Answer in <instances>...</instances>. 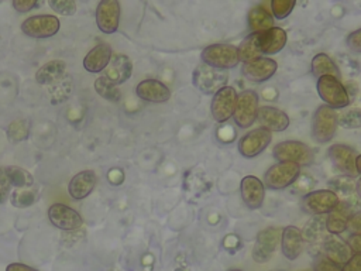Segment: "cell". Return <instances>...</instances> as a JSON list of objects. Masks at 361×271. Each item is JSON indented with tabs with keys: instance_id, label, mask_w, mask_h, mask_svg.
I'll return each mask as SVG.
<instances>
[{
	"instance_id": "obj_1",
	"label": "cell",
	"mask_w": 361,
	"mask_h": 271,
	"mask_svg": "<svg viewBox=\"0 0 361 271\" xmlns=\"http://www.w3.org/2000/svg\"><path fill=\"white\" fill-rule=\"evenodd\" d=\"M202 62L219 71L235 68L240 62L237 47L231 44H212L202 51Z\"/></svg>"
},
{
	"instance_id": "obj_2",
	"label": "cell",
	"mask_w": 361,
	"mask_h": 271,
	"mask_svg": "<svg viewBox=\"0 0 361 271\" xmlns=\"http://www.w3.org/2000/svg\"><path fill=\"white\" fill-rule=\"evenodd\" d=\"M337 112L326 104L319 106L312 119V137L316 143H329L337 131Z\"/></svg>"
},
{
	"instance_id": "obj_3",
	"label": "cell",
	"mask_w": 361,
	"mask_h": 271,
	"mask_svg": "<svg viewBox=\"0 0 361 271\" xmlns=\"http://www.w3.org/2000/svg\"><path fill=\"white\" fill-rule=\"evenodd\" d=\"M228 75L226 71L214 69L209 65H204L203 62L199 64L192 75V82L197 90H200L204 95H214L221 88L227 86Z\"/></svg>"
},
{
	"instance_id": "obj_4",
	"label": "cell",
	"mask_w": 361,
	"mask_h": 271,
	"mask_svg": "<svg viewBox=\"0 0 361 271\" xmlns=\"http://www.w3.org/2000/svg\"><path fill=\"white\" fill-rule=\"evenodd\" d=\"M317 93L320 99L326 103V106L331 109H344L350 104V97L347 95L345 86L333 76H322L317 79L316 85Z\"/></svg>"
},
{
	"instance_id": "obj_5",
	"label": "cell",
	"mask_w": 361,
	"mask_h": 271,
	"mask_svg": "<svg viewBox=\"0 0 361 271\" xmlns=\"http://www.w3.org/2000/svg\"><path fill=\"white\" fill-rule=\"evenodd\" d=\"M278 162H293L298 165H309L313 161V152L310 147L300 141L289 140L278 143L272 151Z\"/></svg>"
},
{
	"instance_id": "obj_6",
	"label": "cell",
	"mask_w": 361,
	"mask_h": 271,
	"mask_svg": "<svg viewBox=\"0 0 361 271\" xmlns=\"http://www.w3.org/2000/svg\"><path fill=\"white\" fill-rule=\"evenodd\" d=\"M300 175V165L293 162H276L264 174L265 186L269 189H285Z\"/></svg>"
},
{
	"instance_id": "obj_7",
	"label": "cell",
	"mask_w": 361,
	"mask_h": 271,
	"mask_svg": "<svg viewBox=\"0 0 361 271\" xmlns=\"http://www.w3.org/2000/svg\"><path fill=\"white\" fill-rule=\"evenodd\" d=\"M258 113V95L252 89L243 90L237 95V103L234 109V121L241 128H248L257 120Z\"/></svg>"
},
{
	"instance_id": "obj_8",
	"label": "cell",
	"mask_w": 361,
	"mask_h": 271,
	"mask_svg": "<svg viewBox=\"0 0 361 271\" xmlns=\"http://www.w3.org/2000/svg\"><path fill=\"white\" fill-rule=\"evenodd\" d=\"M327 154H329L331 165L341 175L348 176V178H354L358 175L357 167H355L358 154L354 148H351L350 145H344V144H333L331 147H329Z\"/></svg>"
},
{
	"instance_id": "obj_9",
	"label": "cell",
	"mask_w": 361,
	"mask_h": 271,
	"mask_svg": "<svg viewBox=\"0 0 361 271\" xmlns=\"http://www.w3.org/2000/svg\"><path fill=\"white\" fill-rule=\"evenodd\" d=\"M21 31L32 38H48L59 31V20L49 14L32 16L23 21Z\"/></svg>"
},
{
	"instance_id": "obj_10",
	"label": "cell",
	"mask_w": 361,
	"mask_h": 271,
	"mask_svg": "<svg viewBox=\"0 0 361 271\" xmlns=\"http://www.w3.org/2000/svg\"><path fill=\"white\" fill-rule=\"evenodd\" d=\"M237 103V92L233 86H224L213 95L210 112L217 123L227 121L233 114Z\"/></svg>"
},
{
	"instance_id": "obj_11",
	"label": "cell",
	"mask_w": 361,
	"mask_h": 271,
	"mask_svg": "<svg viewBox=\"0 0 361 271\" xmlns=\"http://www.w3.org/2000/svg\"><path fill=\"white\" fill-rule=\"evenodd\" d=\"M281 233L282 230L278 227H268L261 230L257 234V240L252 248V258L254 261L262 264L269 261L274 255L278 244L281 243Z\"/></svg>"
},
{
	"instance_id": "obj_12",
	"label": "cell",
	"mask_w": 361,
	"mask_h": 271,
	"mask_svg": "<svg viewBox=\"0 0 361 271\" xmlns=\"http://www.w3.org/2000/svg\"><path fill=\"white\" fill-rule=\"evenodd\" d=\"M272 134L264 127H258L247 133L238 140V152L244 158H254L259 155L271 143Z\"/></svg>"
},
{
	"instance_id": "obj_13",
	"label": "cell",
	"mask_w": 361,
	"mask_h": 271,
	"mask_svg": "<svg viewBox=\"0 0 361 271\" xmlns=\"http://www.w3.org/2000/svg\"><path fill=\"white\" fill-rule=\"evenodd\" d=\"M338 202V196L331 189H317L303 198V207L313 215H329Z\"/></svg>"
},
{
	"instance_id": "obj_14",
	"label": "cell",
	"mask_w": 361,
	"mask_h": 271,
	"mask_svg": "<svg viewBox=\"0 0 361 271\" xmlns=\"http://www.w3.org/2000/svg\"><path fill=\"white\" fill-rule=\"evenodd\" d=\"M120 4L117 0H102L96 8V23L102 32L113 34L118 28Z\"/></svg>"
},
{
	"instance_id": "obj_15",
	"label": "cell",
	"mask_w": 361,
	"mask_h": 271,
	"mask_svg": "<svg viewBox=\"0 0 361 271\" xmlns=\"http://www.w3.org/2000/svg\"><path fill=\"white\" fill-rule=\"evenodd\" d=\"M276 69H278L276 61L262 56V58L254 59L251 62L243 64L241 73L250 82L261 83V82H265V80L271 79L275 75Z\"/></svg>"
},
{
	"instance_id": "obj_16",
	"label": "cell",
	"mask_w": 361,
	"mask_h": 271,
	"mask_svg": "<svg viewBox=\"0 0 361 271\" xmlns=\"http://www.w3.org/2000/svg\"><path fill=\"white\" fill-rule=\"evenodd\" d=\"M48 217L54 226L62 230H76L83 223L80 215L75 209L62 203H54L48 209Z\"/></svg>"
},
{
	"instance_id": "obj_17",
	"label": "cell",
	"mask_w": 361,
	"mask_h": 271,
	"mask_svg": "<svg viewBox=\"0 0 361 271\" xmlns=\"http://www.w3.org/2000/svg\"><path fill=\"white\" fill-rule=\"evenodd\" d=\"M240 192L247 207L259 209L262 206L265 199V188L262 181H259L257 176H244L240 183Z\"/></svg>"
},
{
	"instance_id": "obj_18",
	"label": "cell",
	"mask_w": 361,
	"mask_h": 271,
	"mask_svg": "<svg viewBox=\"0 0 361 271\" xmlns=\"http://www.w3.org/2000/svg\"><path fill=\"white\" fill-rule=\"evenodd\" d=\"M135 93L140 99L151 103H164L171 97V90L168 86L157 79L141 80L135 88Z\"/></svg>"
},
{
	"instance_id": "obj_19",
	"label": "cell",
	"mask_w": 361,
	"mask_h": 271,
	"mask_svg": "<svg viewBox=\"0 0 361 271\" xmlns=\"http://www.w3.org/2000/svg\"><path fill=\"white\" fill-rule=\"evenodd\" d=\"M257 120L261 127L268 131H283L289 127V117L285 112L274 107V106H261L258 107Z\"/></svg>"
},
{
	"instance_id": "obj_20",
	"label": "cell",
	"mask_w": 361,
	"mask_h": 271,
	"mask_svg": "<svg viewBox=\"0 0 361 271\" xmlns=\"http://www.w3.org/2000/svg\"><path fill=\"white\" fill-rule=\"evenodd\" d=\"M323 251H324V257L337 265H344L353 255V251L347 244V241L341 240L336 234H329L324 237Z\"/></svg>"
},
{
	"instance_id": "obj_21",
	"label": "cell",
	"mask_w": 361,
	"mask_h": 271,
	"mask_svg": "<svg viewBox=\"0 0 361 271\" xmlns=\"http://www.w3.org/2000/svg\"><path fill=\"white\" fill-rule=\"evenodd\" d=\"M353 205L348 202H338V205L327 215L326 219V229L330 234H341L347 230L348 220L353 216Z\"/></svg>"
},
{
	"instance_id": "obj_22",
	"label": "cell",
	"mask_w": 361,
	"mask_h": 271,
	"mask_svg": "<svg viewBox=\"0 0 361 271\" xmlns=\"http://www.w3.org/2000/svg\"><path fill=\"white\" fill-rule=\"evenodd\" d=\"M288 35L279 27H272L267 31L258 32V47L262 55H272L279 52L286 45Z\"/></svg>"
},
{
	"instance_id": "obj_23",
	"label": "cell",
	"mask_w": 361,
	"mask_h": 271,
	"mask_svg": "<svg viewBox=\"0 0 361 271\" xmlns=\"http://www.w3.org/2000/svg\"><path fill=\"white\" fill-rule=\"evenodd\" d=\"M281 248L288 260H296L303 248L302 231L295 226H285L281 233Z\"/></svg>"
},
{
	"instance_id": "obj_24",
	"label": "cell",
	"mask_w": 361,
	"mask_h": 271,
	"mask_svg": "<svg viewBox=\"0 0 361 271\" xmlns=\"http://www.w3.org/2000/svg\"><path fill=\"white\" fill-rule=\"evenodd\" d=\"M113 56V49L109 44L100 42L94 48H92L83 59V66L86 71L97 73L107 68L110 59Z\"/></svg>"
},
{
	"instance_id": "obj_25",
	"label": "cell",
	"mask_w": 361,
	"mask_h": 271,
	"mask_svg": "<svg viewBox=\"0 0 361 271\" xmlns=\"http://www.w3.org/2000/svg\"><path fill=\"white\" fill-rule=\"evenodd\" d=\"M133 73V64L130 61V58L127 55L123 54H117L114 56H111L106 72L103 73L104 76H107L116 86L124 83L127 79H130Z\"/></svg>"
},
{
	"instance_id": "obj_26",
	"label": "cell",
	"mask_w": 361,
	"mask_h": 271,
	"mask_svg": "<svg viewBox=\"0 0 361 271\" xmlns=\"http://www.w3.org/2000/svg\"><path fill=\"white\" fill-rule=\"evenodd\" d=\"M94 185H96V175H94V172L90 171V169H86V171H82V172L76 174L71 179L69 186H68V192L76 200L85 199L86 196L90 195V192L93 191Z\"/></svg>"
},
{
	"instance_id": "obj_27",
	"label": "cell",
	"mask_w": 361,
	"mask_h": 271,
	"mask_svg": "<svg viewBox=\"0 0 361 271\" xmlns=\"http://www.w3.org/2000/svg\"><path fill=\"white\" fill-rule=\"evenodd\" d=\"M312 73L316 78H322V76H333L336 79H341V73L336 65V62L324 52L316 54L312 59Z\"/></svg>"
},
{
	"instance_id": "obj_28",
	"label": "cell",
	"mask_w": 361,
	"mask_h": 271,
	"mask_svg": "<svg viewBox=\"0 0 361 271\" xmlns=\"http://www.w3.org/2000/svg\"><path fill=\"white\" fill-rule=\"evenodd\" d=\"M65 69H66V64L63 61L54 59V61L47 62L37 71L35 79L39 85H49V83L58 80L63 75Z\"/></svg>"
},
{
	"instance_id": "obj_29",
	"label": "cell",
	"mask_w": 361,
	"mask_h": 271,
	"mask_svg": "<svg viewBox=\"0 0 361 271\" xmlns=\"http://www.w3.org/2000/svg\"><path fill=\"white\" fill-rule=\"evenodd\" d=\"M248 25L252 32H262L274 27V17L262 6H255L248 11Z\"/></svg>"
},
{
	"instance_id": "obj_30",
	"label": "cell",
	"mask_w": 361,
	"mask_h": 271,
	"mask_svg": "<svg viewBox=\"0 0 361 271\" xmlns=\"http://www.w3.org/2000/svg\"><path fill=\"white\" fill-rule=\"evenodd\" d=\"M237 52L238 59L243 64L262 58V54L258 47V32H251L250 35H247L237 47Z\"/></svg>"
},
{
	"instance_id": "obj_31",
	"label": "cell",
	"mask_w": 361,
	"mask_h": 271,
	"mask_svg": "<svg viewBox=\"0 0 361 271\" xmlns=\"http://www.w3.org/2000/svg\"><path fill=\"white\" fill-rule=\"evenodd\" d=\"M4 172H6L7 178H8L10 185L16 186L17 189L18 188H28V186L34 185L32 175L28 171L20 168V167H16V165L6 167Z\"/></svg>"
},
{
	"instance_id": "obj_32",
	"label": "cell",
	"mask_w": 361,
	"mask_h": 271,
	"mask_svg": "<svg viewBox=\"0 0 361 271\" xmlns=\"http://www.w3.org/2000/svg\"><path fill=\"white\" fill-rule=\"evenodd\" d=\"M39 192L32 186L14 189L10 195V200L16 207H28L38 199Z\"/></svg>"
},
{
	"instance_id": "obj_33",
	"label": "cell",
	"mask_w": 361,
	"mask_h": 271,
	"mask_svg": "<svg viewBox=\"0 0 361 271\" xmlns=\"http://www.w3.org/2000/svg\"><path fill=\"white\" fill-rule=\"evenodd\" d=\"M94 89L103 99H107L110 102H118L121 97V93L117 89V86L104 75L99 76L94 80Z\"/></svg>"
},
{
	"instance_id": "obj_34",
	"label": "cell",
	"mask_w": 361,
	"mask_h": 271,
	"mask_svg": "<svg viewBox=\"0 0 361 271\" xmlns=\"http://www.w3.org/2000/svg\"><path fill=\"white\" fill-rule=\"evenodd\" d=\"M338 126L344 128H358L361 127V109H348L337 114Z\"/></svg>"
},
{
	"instance_id": "obj_35",
	"label": "cell",
	"mask_w": 361,
	"mask_h": 271,
	"mask_svg": "<svg viewBox=\"0 0 361 271\" xmlns=\"http://www.w3.org/2000/svg\"><path fill=\"white\" fill-rule=\"evenodd\" d=\"M7 136L11 141L25 140L28 136V123L27 120H16L7 128Z\"/></svg>"
},
{
	"instance_id": "obj_36",
	"label": "cell",
	"mask_w": 361,
	"mask_h": 271,
	"mask_svg": "<svg viewBox=\"0 0 361 271\" xmlns=\"http://www.w3.org/2000/svg\"><path fill=\"white\" fill-rule=\"evenodd\" d=\"M295 6H296V1H293V0H272L271 1L272 14L278 20L288 17L292 13Z\"/></svg>"
},
{
	"instance_id": "obj_37",
	"label": "cell",
	"mask_w": 361,
	"mask_h": 271,
	"mask_svg": "<svg viewBox=\"0 0 361 271\" xmlns=\"http://www.w3.org/2000/svg\"><path fill=\"white\" fill-rule=\"evenodd\" d=\"M48 4L61 16H73L76 11V4L72 0H49Z\"/></svg>"
},
{
	"instance_id": "obj_38",
	"label": "cell",
	"mask_w": 361,
	"mask_h": 271,
	"mask_svg": "<svg viewBox=\"0 0 361 271\" xmlns=\"http://www.w3.org/2000/svg\"><path fill=\"white\" fill-rule=\"evenodd\" d=\"M313 271H341V268H340V265L334 264L333 261H330L329 258L322 255L314 260Z\"/></svg>"
},
{
	"instance_id": "obj_39",
	"label": "cell",
	"mask_w": 361,
	"mask_h": 271,
	"mask_svg": "<svg viewBox=\"0 0 361 271\" xmlns=\"http://www.w3.org/2000/svg\"><path fill=\"white\" fill-rule=\"evenodd\" d=\"M345 42H347V47H348L353 52L361 54V28L353 31V32L347 37Z\"/></svg>"
},
{
	"instance_id": "obj_40",
	"label": "cell",
	"mask_w": 361,
	"mask_h": 271,
	"mask_svg": "<svg viewBox=\"0 0 361 271\" xmlns=\"http://www.w3.org/2000/svg\"><path fill=\"white\" fill-rule=\"evenodd\" d=\"M10 188H11V185L4 172V168H0V205L4 203L7 200V198L10 196Z\"/></svg>"
},
{
	"instance_id": "obj_41",
	"label": "cell",
	"mask_w": 361,
	"mask_h": 271,
	"mask_svg": "<svg viewBox=\"0 0 361 271\" xmlns=\"http://www.w3.org/2000/svg\"><path fill=\"white\" fill-rule=\"evenodd\" d=\"M341 271H361V253H354L343 265Z\"/></svg>"
},
{
	"instance_id": "obj_42",
	"label": "cell",
	"mask_w": 361,
	"mask_h": 271,
	"mask_svg": "<svg viewBox=\"0 0 361 271\" xmlns=\"http://www.w3.org/2000/svg\"><path fill=\"white\" fill-rule=\"evenodd\" d=\"M347 229L353 233V234H360L361 233V210H357L353 213V216L348 220V226Z\"/></svg>"
},
{
	"instance_id": "obj_43",
	"label": "cell",
	"mask_w": 361,
	"mask_h": 271,
	"mask_svg": "<svg viewBox=\"0 0 361 271\" xmlns=\"http://www.w3.org/2000/svg\"><path fill=\"white\" fill-rule=\"evenodd\" d=\"M37 6V1L34 0H14L13 1V7L20 11V13H25L30 11L31 8H34Z\"/></svg>"
},
{
	"instance_id": "obj_44",
	"label": "cell",
	"mask_w": 361,
	"mask_h": 271,
	"mask_svg": "<svg viewBox=\"0 0 361 271\" xmlns=\"http://www.w3.org/2000/svg\"><path fill=\"white\" fill-rule=\"evenodd\" d=\"M347 244L350 246L351 251L354 253H361V233L360 234H351L348 237Z\"/></svg>"
},
{
	"instance_id": "obj_45",
	"label": "cell",
	"mask_w": 361,
	"mask_h": 271,
	"mask_svg": "<svg viewBox=\"0 0 361 271\" xmlns=\"http://www.w3.org/2000/svg\"><path fill=\"white\" fill-rule=\"evenodd\" d=\"M6 271H37L35 268H31L25 264H20V263H13L10 265H7Z\"/></svg>"
},
{
	"instance_id": "obj_46",
	"label": "cell",
	"mask_w": 361,
	"mask_h": 271,
	"mask_svg": "<svg viewBox=\"0 0 361 271\" xmlns=\"http://www.w3.org/2000/svg\"><path fill=\"white\" fill-rule=\"evenodd\" d=\"M109 179H110V182L111 183H121V181H123V174H121V171H118V169H113V171H110L109 172Z\"/></svg>"
},
{
	"instance_id": "obj_47",
	"label": "cell",
	"mask_w": 361,
	"mask_h": 271,
	"mask_svg": "<svg viewBox=\"0 0 361 271\" xmlns=\"http://www.w3.org/2000/svg\"><path fill=\"white\" fill-rule=\"evenodd\" d=\"M355 167H357V172L361 175V154H358V157H357Z\"/></svg>"
},
{
	"instance_id": "obj_48",
	"label": "cell",
	"mask_w": 361,
	"mask_h": 271,
	"mask_svg": "<svg viewBox=\"0 0 361 271\" xmlns=\"http://www.w3.org/2000/svg\"><path fill=\"white\" fill-rule=\"evenodd\" d=\"M355 192H357V195L361 198V178L357 181V183H355Z\"/></svg>"
},
{
	"instance_id": "obj_49",
	"label": "cell",
	"mask_w": 361,
	"mask_h": 271,
	"mask_svg": "<svg viewBox=\"0 0 361 271\" xmlns=\"http://www.w3.org/2000/svg\"><path fill=\"white\" fill-rule=\"evenodd\" d=\"M230 271H241V270H238V268H234V270H230Z\"/></svg>"
}]
</instances>
